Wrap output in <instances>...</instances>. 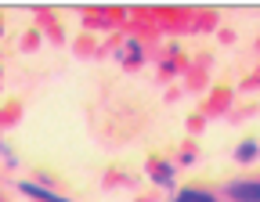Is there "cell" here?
I'll return each instance as SVG.
<instances>
[{"mask_svg":"<svg viewBox=\"0 0 260 202\" xmlns=\"http://www.w3.org/2000/svg\"><path fill=\"white\" fill-rule=\"evenodd\" d=\"M256 152H260V145H256V141H246V145L235 152V159H239V162H249V159H256Z\"/></svg>","mask_w":260,"mask_h":202,"instance_id":"7a4b0ae2","label":"cell"},{"mask_svg":"<svg viewBox=\"0 0 260 202\" xmlns=\"http://www.w3.org/2000/svg\"><path fill=\"white\" fill-rule=\"evenodd\" d=\"M177 202H213V195H206V191H181Z\"/></svg>","mask_w":260,"mask_h":202,"instance_id":"3957f363","label":"cell"},{"mask_svg":"<svg viewBox=\"0 0 260 202\" xmlns=\"http://www.w3.org/2000/svg\"><path fill=\"white\" fill-rule=\"evenodd\" d=\"M228 191H232L235 202H260V184L256 181H239V184H232Z\"/></svg>","mask_w":260,"mask_h":202,"instance_id":"6da1fadb","label":"cell"}]
</instances>
